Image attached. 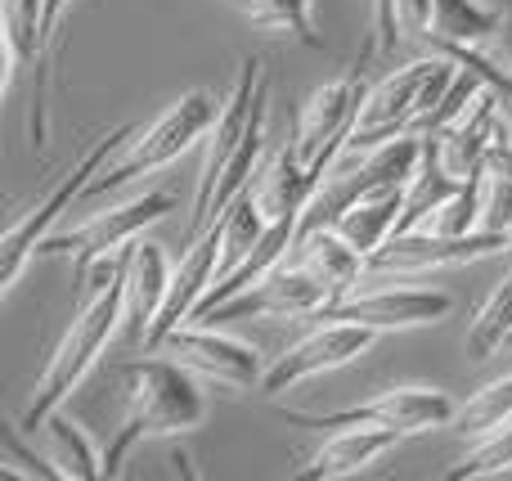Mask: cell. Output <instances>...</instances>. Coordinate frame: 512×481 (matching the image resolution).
Listing matches in <instances>:
<instances>
[{"label":"cell","instance_id":"6da1fadb","mask_svg":"<svg viewBox=\"0 0 512 481\" xmlns=\"http://www.w3.org/2000/svg\"><path fill=\"white\" fill-rule=\"evenodd\" d=\"M194 369H185L180 360H135L126 365V414L117 437L104 450V477H117L122 464L131 459L135 446L162 437H185V432L203 428L207 419V396L194 383Z\"/></svg>","mask_w":512,"mask_h":481},{"label":"cell","instance_id":"7a4b0ae2","mask_svg":"<svg viewBox=\"0 0 512 481\" xmlns=\"http://www.w3.org/2000/svg\"><path fill=\"white\" fill-rule=\"evenodd\" d=\"M122 320H126V275L117 279L113 288H104V293L86 297V302L77 306V320L68 324V333L59 338L50 365H45L41 378H36L32 405L23 410V423H18V428L23 432L45 428V419H50V414L81 387V378L95 369V360L104 356V347L113 342V333L122 329Z\"/></svg>","mask_w":512,"mask_h":481},{"label":"cell","instance_id":"3957f363","mask_svg":"<svg viewBox=\"0 0 512 481\" xmlns=\"http://www.w3.org/2000/svg\"><path fill=\"white\" fill-rule=\"evenodd\" d=\"M216 117H221V99L216 95H207V90H189V95H180L158 122L144 126V131H135L131 149H126L113 167H104L95 180H90L86 198L117 194V189L131 185V180L153 176V171L167 167L171 158H180V153L194 149L198 140H207L212 126H216Z\"/></svg>","mask_w":512,"mask_h":481},{"label":"cell","instance_id":"277c9868","mask_svg":"<svg viewBox=\"0 0 512 481\" xmlns=\"http://www.w3.org/2000/svg\"><path fill=\"white\" fill-rule=\"evenodd\" d=\"M135 135V126H117V131H108L104 140L95 144L90 153H81V162L68 171V176L59 180V185L45 194V203H36L32 212L14 216V221L5 225V239H0V297H9L18 288V279H23L27 261L36 257V248H41V239L50 234V225L59 221L63 212H68V203L77 194H86V185L104 171V162L113 158L117 149H122L126 140Z\"/></svg>","mask_w":512,"mask_h":481},{"label":"cell","instance_id":"5b68a950","mask_svg":"<svg viewBox=\"0 0 512 481\" xmlns=\"http://www.w3.org/2000/svg\"><path fill=\"white\" fill-rule=\"evenodd\" d=\"M459 405L450 392H436V387H396V392H382L364 405L351 410H333V414H301L288 410L283 419L292 428H315V432H333V428H391L400 437H414V432H432V428H450Z\"/></svg>","mask_w":512,"mask_h":481},{"label":"cell","instance_id":"8992f818","mask_svg":"<svg viewBox=\"0 0 512 481\" xmlns=\"http://www.w3.org/2000/svg\"><path fill=\"white\" fill-rule=\"evenodd\" d=\"M265 99H270V90H265V63L243 59L239 81H234L230 99L221 104V117H216L212 135H207V158H203V171H198V194H194V221H189L194 239L207 230V203H212V194H216L221 171L230 167V158L252 135V126L265 117Z\"/></svg>","mask_w":512,"mask_h":481},{"label":"cell","instance_id":"52a82bcc","mask_svg":"<svg viewBox=\"0 0 512 481\" xmlns=\"http://www.w3.org/2000/svg\"><path fill=\"white\" fill-rule=\"evenodd\" d=\"M512 252L508 234L495 230H472V234H432V230H400L369 257L364 275H432L445 266H468V261H486Z\"/></svg>","mask_w":512,"mask_h":481},{"label":"cell","instance_id":"ba28073f","mask_svg":"<svg viewBox=\"0 0 512 481\" xmlns=\"http://www.w3.org/2000/svg\"><path fill=\"white\" fill-rule=\"evenodd\" d=\"M328 302H333V288L310 266L283 257L279 266L265 270L252 288L225 297L221 306L198 315L194 324H216V329H221V324H234V320H261V315H283V320H292V315H319Z\"/></svg>","mask_w":512,"mask_h":481},{"label":"cell","instance_id":"9c48e42d","mask_svg":"<svg viewBox=\"0 0 512 481\" xmlns=\"http://www.w3.org/2000/svg\"><path fill=\"white\" fill-rule=\"evenodd\" d=\"M369 90L360 86V72H342V77L324 81L315 95L306 99L297 117V131H292V149L297 158L324 180V171L333 167V158L346 149V140L360 126V108Z\"/></svg>","mask_w":512,"mask_h":481},{"label":"cell","instance_id":"30bf717a","mask_svg":"<svg viewBox=\"0 0 512 481\" xmlns=\"http://www.w3.org/2000/svg\"><path fill=\"white\" fill-rule=\"evenodd\" d=\"M41 9L45 0H0V32H5V81L0 90H14L18 72H32V95H27V140L36 153H45V135H50V59L41 50Z\"/></svg>","mask_w":512,"mask_h":481},{"label":"cell","instance_id":"8fae6325","mask_svg":"<svg viewBox=\"0 0 512 481\" xmlns=\"http://www.w3.org/2000/svg\"><path fill=\"white\" fill-rule=\"evenodd\" d=\"M153 351H167L171 360H180L185 369H194L198 378L216 387H230V392H248L261 387L265 369H261V351L248 342L221 333L216 324H180Z\"/></svg>","mask_w":512,"mask_h":481},{"label":"cell","instance_id":"7c38bea8","mask_svg":"<svg viewBox=\"0 0 512 481\" xmlns=\"http://www.w3.org/2000/svg\"><path fill=\"white\" fill-rule=\"evenodd\" d=\"M167 212H176V194L153 189V194L135 198V203H126V207H108V212L90 216L86 225H77V230H68V234H45L36 252L72 257V266H81V261H90V257H104V252H122L126 243L140 239V230L158 225Z\"/></svg>","mask_w":512,"mask_h":481},{"label":"cell","instance_id":"4fadbf2b","mask_svg":"<svg viewBox=\"0 0 512 481\" xmlns=\"http://www.w3.org/2000/svg\"><path fill=\"white\" fill-rule=\"evenodd\" d=\"M454 311L450 293L436 288H382V284H360L355 293L328 302L324 320H351L369 324V329H423V324H441Z\"/></svg>","mask_w":512,"mask_h":481},{"label":"cell","instance_id":"5bb4252c","mask_svg":"<svg viewBox=\"0 0 512 481\" xmlns=\"http://www.w3.org/2000/svg\"><path fill=\"white\" fill-rule=\"evenodd\" d=\"M373 338H378V329H369V324H351V320L319 324L315 333H306L297 347H288L270 369H265L261 392L279 396V392H292L297 383H306V378H315V374L351 365V360H360L364 351L373 347Z\"/></svg>","mask_w":512,"mask_h":481},{"label":"cell","instance_id":"9a60e30c","mask_svg":"<svg viewBox=\"0 0 512 481\" xmlns=\"http://www.w3.org/2000/svg\"><path fill=\"white\" fill-rule=\"evenodd\" d=\"M499 135H504V117H499V99L490 86H481V95L445 126L441 135H423V140H436V153H441V167L450 171L454 180H472L490 167V153H495Z\"/></svg>","mask_w":512,"mask_h":481},{"label":"cell","instance_id":"2e32d148","mask_svg":"<svg viewBox=\"0 0 512 481\" xmlns=\"http://www.w3.org/2000/svg\"><path fill=\"white\" fill-rule=\"evenodd\" d=\"M216 270H221V221L207 225V230L194 239L189 257L176 266V275H171V293H167V302H162V315L153 320L149 342H144V347L153 351L171 329H180V324L194 320L198 302H203L207 288L216 284Z\"/></svg>","mask_w":512,"mask_h":481},{"label":"cell","instance_id":"e0dca14e","mask_svg":"<svg viewBox=\"0 0 512 481\" xmlns=\"http://www.w3.org/2000/svg\"><path fill=\"white\" fill-rule=\"evenodd\" d=\"M171 261L162 252V243L135 239L126 243V320L122 333L126 342H149L153 320L162 315V302L171 293Z\"/></svg>","mask_w":512,"mask_h":481},{"label":"cell","instance_id":"ac0fdd59","mask_svg":"<svg viewBox=\"0 0 512 481\" xmlns=\"http://www.w3.org/2000/svg\"><path fill=\"white\" fill-rule=\"evenodd\" d=\"M400 432L391 428H333L324 437V446L297 468V481H346L355 473H364L369 464H378Z\"/></svg>","mask_w":512,"mask_h":481},{"label":"cell","instance_id":"d6986e66","mask_svg":"<svg viewBox=\"0 0 512 481\" xmlns=\"http://www.w3.org/2000/svg\"><path fill=\"white\" fill-rule=\"evenodd\" d=\"M248 189H252L256 207H261V216L270 225L274 221H301L310 194L319 189V176L297 158V149H292V144H283L279 153H270V158H265V167L256 171V180Z\"/></svg>","mask_w":512,"mask_h":481},{"label":"cell","instance_id":"ffe728a7","mask_svg":"<svg viewBox=\"0 0 512 481\" xmlns=\"http://www.w3.org/2000/svg\"><path fill=\"white\" fill-rule=\"evenodd\" d=\"M288 257L315 270V275L333 288V302H337V297H346V293H355V288H360V279H364V266H369V261H364V252L355 248V243L346 239L337 225L310 230L306 239L292 243Z\"/></svg>","mask_w":512,"mask_h":481},{"label":"cell","instance_id":"44dd1931","mask_svg":"<svg viewBox=\"0 0 512 481\" xmlns=\"http://www.w3.org/2000/svg\"><path fill=\"white\" fill-rule=\"evenodd\" d=\"M405 194L409 185H382V189H369L360 203H351L337 221V230L364 252V261L400 230V216H405Z\"/></svg>","mask_w":512,"mask_h":481},{"label":"cell","instance_id":"7402d4cb","mask_svg":"<svg viewBox=\"0 0 512 481\" xmlns=\"http://www.w3.org/2000/svg\"><path fill=\"white\" fill-rule=\"evenodd\" d=\"M504 23L499 5L481 0H427V32L432 45H486Z\"/></svg>","mask_w":512,"mask_h":481},{"label":"cell","instance_id":"603a6c76","mask_svg":"<svg viewBox=\"0 0 512 481\" xmlns=\"http://www.w3.org/2000/svg\"><path fill=\"white\" fill-rule=\"evenodd\" d=\"M45 437H50V459L59 464L63 481H99L104 477V455L95 450V441L86 437L81 423H72L68 414L54 410L45 419Z\"/></svg>","mask_w":512,"mask_h":481},{"label":"cell","instance_id":"cb8c5ba5","mask_svg":"<svg viewBox=\"0 0 512 481\" xmlns=\"http://www.w3.org/2000/svg\"><path fill=\"white\" fill-rule=\"evenodd\" d=\"M508 423H512V374L495 378V383L481 387L468 405H459V414H454L450 428L468 441H486L490 432L508 428Z\"/></svg>","mask_w":512,"mask_h":481},{"label":"cell","instance_id":"d4e9b609","mask_svg":"<svg viewBox=\"0 0 512 481\" xmlns=\"http://www.w3.org/2000/svg\"><path fill=\"white\" fill-rule=\"evenodd\" d=\"M512 338V275L504 279V284L490 293V302L477 311V320H472L468 329V356L472 360H486L495 356L499 347Z\"/></svg>","mask_w":512,"mask_h":481},{"label":"cell","instance_id":"484cf974","mask_svg":"<svg viewBox=\"0 0 512 481\" xmlns=\"http://www.w3.org/2000/svg\"><path fill=\"white\" fill-rule=\"evenodd\" d=\"M248 14L265 27H279V32L297 36L306 50H319V32H315V18H310V0H243Z\"/></svg>","mask_w":512,"mask_h":481},{"label":"cell","instance_id":"4316f807","mask_svg":"<svg viewBox=\"0 0 512 481\" xmlns=\"http://www.w3.org/2000/svg\"><path fill=\"white\" fill-rule=\"evenodd\" d=\"M499 473H512V423L490 432L486 441H477V450L463 464L445 468V481H481V477H499Z\"/></svg>","mask_w":512,"mask_h":481},{"label":"cell","instance_id":"83f0119b","mask_svg":"<svg viewBox=\"0 0 512 481\" xmlns=\"http://www.w3.org/2000/svg\"><path fill=\"white\" fill-rule=\"evenodd\" d=\"M0 473L5 477H23V481H63L54 459H41L36 450H27L23 428H5L0 432Z\"/></svg>","mask_w":512,"mask_h":481},{"label":"cell","instance_id":"f1b7e54d","mask_svg":"<svg viewBox=\"0 0 512 481\" xmlns=\"http://www.w3.org/2000/svg\"><path fill=\"white\" fill-rule=\"evenodd\" d=\"M481 230H495L512 239V171L490 162L481 185Z\"/></svg>","mask_w":512,"mask_h":481},{"label":"cell","instance_id":"f546056e","mask_svg":"<svg viewBox=\"0 0 512 481\" xmlns=\"http://www.w3.org/2000/svg\"><path fill=\"white\" fill-rule=\"evenodd\" d=\"M400 0H373V50L391 54L400 41Z\"/></svg>","mask_w":512,"mask_h":481},{"label":"cell","instance_id":"4dcf8cb0","mask_svg":"<svg viewBox=\"0 0 512 481\" xmlns=\"http://www.w3.org/2000/svg\"><path fill=\"white\" fill-rule=\"evenodd\" d=\"M499 9H504V23H499V32L490 36V50L486 54H490V59H499L512 72V0H504Z\"/></svg>","mask_w":512,"mask_h":481}]
</instances>
